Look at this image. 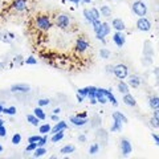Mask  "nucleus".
<instances>
[{"instance_id":"79ce46f5","label":"nucleus","mask_w":159,"mask_h":159,"mask_svg":"<svg viewBox=\"0 0 159 159\" xmlns=\"http://www.w3.org/2000/svg\"><path fill=\"white\" fill-rule=\"evenodd\" d=\"M150 125H151L152 127H155V129H159V121H158L155 117H151V118H150Z\"/></svg>"},{"instance_id":"b1692460","label":"nucleus","mask_w":159,"mask_h":159,"mask_svg":"<svg viewBox=\"0 0 159 159\" xmlns=\"http://www.w3.org/2000/svg\"><path fill=\"white\" fill-rule=\"evenodd\" d=\"M51 130H52V126L49 125V123H44V125H40V126H39V133L41 134V135L51 133Z\"/></svg>"},{"instance_id":"412c9836","label":"nucleus","mask_w":159,"mask_h":159,"mask_svg":"<svg viewBox=\"0 0 159 159\" xmlns=\"http://www.w3.org/2000/svg\"><path fill=\"white\" fill-rule=\"evenodd\" d=\"M27 121L31 123L32 126H34V127L40 126V119L34 116V114H28V116H27Z\"/></svg>"},{"instance_id":"393cba45","label":"nucleus","mask_w":159,"mask_h":159,"mask_svg":"<svg viewBox=\"0 0 159 159\" xmlns=\"http://www.w3.org/2000/svg\"><path fill=\"white\" fill-rule=\"evenodd\" d=\"M44 154H47V148H45V146L37 147L36 150L33 151V158H40V157H43Z\"/></svg>"},{"instance_id":"4468645a","label":"nucleus","mask_w":159,"mask_h":159,"mask_svg":"<svg viewBox=\"0 0 159 159\" xmlns=\"http://www.w3.org/2000/svg\"><path fill=\"white\" fill-rule=\"evenodd\" d=\"M70 122H72V125L80 127V126H85L89 121H88V118H80L78 116H73L70 117Z\"/></svg>"},{"instance_id":"f704fd0d","label":"nucleus","mask_w":159,"mask_h":159,"mask_svg":"<svg viewBox=\"0 0 159 159\" xmlns=\"http://www.w3.org/2000/svg\"><path fill=\"white\" fill-rule=\"evenodd\" d=\"M90 12H92V15H93V17H94V20H99L101 19V13H99V9H97V8H90Z\"/></svg>"},{"instance_id":"f8f14e48","label":"nucleus","mask_w":159,"mask_h":159,"mask_svg":"<svg viewBox=\"0 0 159 159\" xmlns=\"http://www.w3.org/2000/svg\"><path fill=\"white\" fill-rule=\"evenodd\" d=\"M111 28H114L116 31L118 32H123L125 31V21H123L122 19H113V21H111Z\"/></svg>"},{"instance_id":"338daca9","label":"nucleus","mask_w":159,"mask_h":159,"mask_svg":"<svg viewBox=\"0 0 159 159\" xmlns=\"http://www.w3.org/2000/svg\"><path fill=\"white\" fill-rule=\"evenodd\" d=\"M158 11H159V8H158Z\"/></svg>"},{"instance_id":"4c0bfd02","label":"nucleus","mask_w":159,"mask_h":159,"mask_svg":"<svg viewBox=\"0 0 159 159\" xmlns=\"http://www.w3.org/2000/svg\"><path fill=\"white\" fill-rule=\"evenodd\" d=\"M37 103H39V106H48L49 103H51V99H48V98H41V99H39L37 101Z\"/></svg>"},{"instance_id":"a18cd8bd","label":"nucleus","mask_w":159,"mask_h":159,"mask_svg":"<svg viewBox=\"0 0 159 159\" xmlns=\"http://www.w3.org/2000/svg\"><path fill=\"white\" fill-rule=\"evenodd\" d=\"M0 40H2V41H4V43H9V39L7 37V33H0Z\"/></svg>"},{"instance_id":"2f4dec72","label":"nucleus","mask_w":159,"mask_h":159,"mask_svg":"<svg viewBox=\"0 0 159 159\" xmlns=\"http://www.w3.org/2000/svg\"><path fill=\"white\" fill-rule=\"evenodd\" d=\"M98 150H99L98 143H93V145L89 147V154H90V155H96V154L98 152Z\"/></svg>"},{"instance_id":"cd10ccee","label":"nucleus","mask_w":159,"mask_h":159,"mask_svg":"<svg viewBox=\"0 0 159 159\" xmlns=\"http://www.w3.org/2000/svg\"><path fill=\"white\" fill-rule=\"evenodd\" d=\"M86 89H88V98H89V99L96 98L97 88H96V86H86Z\"/></svg>"},{"instance_id":"a19ab883","label":"nucleus","mask_w":159,"mask_h":159,"mask_svg":"<svg viewBox=\"0 0 159 159\" xmlns=\"http://www.w3.org/2000/svg\"><path fill=\"white\" fill-rule=\"evenodd\" d=\"M37 147H39V146H37V143H36V142H31V143H29V145L27 146L25 151H34Z\"/></svg>"},{"instance_id":"603ef678","label":"nucleus","mask_w":159,"mask_h":159,"mask_svg":"<svg viewBox=\"0 0 159 159\" xmlns=\"http://www.w3.org/2000/svg\"><path fill=\"white\" fill-rule=\"evenodd\" d=\"M152 117H155V118L158 119V121H159V109H157V110L154 111V116H152Z\"/></svg>"},{"instance_id":"a878e982","label":"nucleus","mask_w":159,"mask_h":159,"mask_svg":"<svg viewBox=\"0 0 159 159\" xmlns=\"http://www.w3.org/2000/svg\"><path fill=\"white\" fill-rule=\"evenodd\" d=\"M62 138H64V130H62V131H58V133H54V134H52L51 141H52L53 143H57V142L61 141Z\"/></svg>"},{"instance_id":"9b49d317","label":"nucleus","mask_w":159,"mask_h":159,"mask_svg":"<svg viewBox=\"0 0 159 159\" xmlns=\"http://www.w3.org/2000/svg\"><path fill=\"white\" fill-rule=\"evenodd\" d=\"M11 6H12V8L15 9V11L23 12V11H25V9H27L28 2H27V0H13Z\"/></svg>"},{"instance_id":"c85d7f7f","label":"nucleus","mask_w":159,"mask_h":159,"mask_svg":"<svg viewBox=\"0 0 159 159\" xmlns=\"http://www.w3.org/2000/svg\"><path fill=\"white\" fill-rule=\"evenodd\" d=\"M84 16H85V20H86V21H89V23H93L94 21V17H93V15H92V12H90V9H84Z\"/></svg>"},{"instance_id":"4d7b16f0","label":"nucleus","mask_w":159,"mask_h":159,"mask_svg":"<svg viewBox=\"0 0 159 159\" xmlns=\"http://www.w3.org/2000/svg\"><path fill=\"white\" fill-rule=\"evenodd\" d=\"M3 110H4V105L0 102V113H3Z\"/></svg>"},{"instance_id":"ea45409f","label":"nucleus","mask_w":159,"mask_h":159,"mask_svg":"<svg viewBox=\"0 0 159 159\" xmlns=\"http://www.w3.org/2000/svg\"><path fill=\"white\" fill-rule=\"evenodd\" d=\"M41 137H43L41 134H39V135H31V137L28 138V143H31V142H36L37 143L40 139H41Z\"/></svg>"},{"instance_id":"1a4fd4ad","label":"nucleus","mask_w":159,"mask_h":159,"mask_svg":"<svg viewBox=\"0 0 159 159\" xmlns=\"http://www.w3.org/2000/svg\"><path fill=\"white\" fill-rule=\"evenodd\" d=\"M12 93H29L31 92V86L28 84H13L11 86Z\"/></svg>"},{"instance_id":"680f3d73","label":"nucleus","mask_w":159,"mask_h":159,"mask_svg":"<svg viewBox=\"0 0 159 159\" xmlns=\"http://www.w3.org/2000/svg\"><path fill=\"white\" fill-rule=\"evenodd\" d=\"M3 125H4V121H3L2 118H0V126H3Z\"/></svg>"},{"instance_id":"ddd939ff","label":"nucleus","mask_w":159,"mask_h":159,"mask_svg":"<svg viewBox=\"0 0 159 159\" xmlns=\"http://www.w3.org/2000/svg\"><path fill=\"white\" fill-rule=\"evenodd\" d=\"M122 101L125 105L127 106H130V107H135L137 106V101H135V98H134L130 93H126V94H123V97H122Z\"/></svg>"},{"instance_id":"c9c22d12","label":"nucleus","mask_w":159,"mask_h":159,"mask_svg":"<svg viewBox=\"0 0 159 159\" xmlns=\"http://www.w3.org/2000/svg\"><path fill=\"white\" fill-rule=\"evenodd\" d=\"M47 142H48V135H47V134H44V135L41 137V139L37 142V146L39 147H43V146L47 145Z\"/></svg>"},{"instance_id":"bb28decb","label":"nucleus","mask_w":159,"mask_h":159,"mask_svg":"<svg viewBox=\"0 0 159 159\" xmlns=\"http://www.w3.org/2000/svg\"><path fill=\"white\" fill-rule=\"evenodd\" d=\"M74 150H76V147H74L73 145H66L60 150V152L61 154H72V152H74Z\"/></svg>"},{"instance_id":"0eeeda50","label":"nucleus","mask_w":159,"mask_h":159,"mask_svg":"<svg viewBox=\"0 0 159 159\" xmlns=\"http://www.w3.org/2000/svg\"><path fill=\"white\" fill-rule=\"evenodd\" d=\"M90 47L89 45V41L86 39H84V37H78L77 39V41H76V51L80 52V53H84L85 51H88V48Z\"/></svg>"},{"instance_id":"7c9ffc66","label":"nucleus","mask_w":159,"mask_h":159,"mask_svg":"<svg viewBox=\"0 0 159 159\" xmlns=\"http://www.w3.org/2000/svg\"><path fill=\"white\" fill-rule=\"evenodd\" d=\"M121 129H122V123L118 122V121H114L113 122V126L110 127V131L111 133H116V131H119Z\"/></svg>"},{"instance_id":"dca6fc26","label":"nucleus","mask_w":159,"mask_h":159,"mask_svg":"<svg viewBox=\"0 0 159 159\" xmlns=\"http://www.w3.org/2000/svg\"><path fill=\"white\" fill-rule=\"evenodd\" d=\"M66 129H68V125H66V122H65V121H57L56 126H53V127H52L51 133H52V134H54V133H58V131L66 130Z\"/></svg>"},{"instance_id":"20e7f679","label":"nucleus","mask_w":159,"mask_h":159,"mask_svg":"<svg viewBox=\"0 0 159 159\" xmlns=\"http://www.w3.org/2000/svg\"><path fill=\"white\" fill-rule=\"evenodd\" d=\"M109 33H110V25H109L107 23H102L101 27H99V29L96 32V37L98 40H101L102 43H105V37L107 36Z\"/></svg>"},{"instance_id":"49530a36","label":"nucleus","mask_w":159,"mask_h":159,"mask_svg":"<svg viewBox=\"0 0 159 159\" xmlns=\"http://www.w3.org/2000/svg\"><path fill=\"white\" fill-rule=\"evenodd\" d=\"M13 61L16 64H20V62H24V58H23V56H20V54H19V56H16L13 58Z\"/></svg>"},{"instance_id":"09e8293b","label":"nucleus","mask_w":159,"mask_h":159,"mask_svg":"<svg viewBox=\"0 0 159 159\" xmlns=\"http://www.w3.org/2000/svg\"><path fill=\"white\" fill-rule=\"evenodd\" d=\"M78 141L80 142H85L86 141V135H85V134H81V135L78 137Z\"/></svg>"},{"instance_id":"5fc2aeb1","label":"nucleus","mask_w":159,"mask_h":159,"mask_svg":"<svg viewBox=\"0 0 159 159\" xmlns=\"http://www.w3.org/2000/svg\"><path fill=\"white\" fill-rule=\"evenodd\" d=\"M77 116H78L80 118H86V113L84 111V113H81V114H77Z\"/></svg>"},{"instance_id":"6e6d98bb","label":"nucleus","mask_w":159,"mask_h":159,"mask_svg":"<svg viewBox=\"0 0 159 159\" xmlns=\"http://www.w3.org/2000/svg\"><path fill=\"white\" fill-rule=\"evenodd\" d=\"M90 103H92V105H96V103H97V98H92L90 99Z\"/></svg>"},{"instance_id":"6e6552de","label":"nucleus","mask_w":159,"mask_h":159,"mask_svg":"<svg viewBox=\"0 0 159 159\" xmlns=\"http://www.w3.org/2000/svg\"><path fill=\"white\" fill-rule=\"evenodd\" d=\"M121 151H122L123 157H127V155H130V154H131L133 146H131V143H130L129 139H126V138L121 139Z\"/></svg>"},{"instance_id":"f257e3e1","label":"nucleus","mask_w":159,"mask_h":159,"mask_svg":"<svg viewBox=\"0 0 159 159\" xmlns=\"http://www.w3.org/2000/svg\"><path fill=\"white\" fill-rule=\"evenodd\" d=\"M34 27L40 31H44L47 32L52 28V21H51V17L45 13H40L34 17Z\"/></svg>"},{"instance_id":"473e14b6","label":"nucleus","mask_w":159,"mask_h":159,"mask_svg":"<svg viewBox=\"0 0 159 159\" xmlns=\"http://www.w3.org/2000/svg\"><path fill=\"white\" fill-rule=\"evenodd\" d=\"M24 62H25L27 65H36V64H37V58H34L33 56H29L27 58H24Z\"/></svg>"},{"instance_id":"e433bc0d","label":"nucleus","mask_w":159,"mask_h":159,"mask_svg":"<svg viewBox=\"0 0 159 159\" xmlns=\"http://www.w3.org/2000/svg\"><path fill=\"white\" fill-rule=\"evenodd\" d=\"M20 142H21V135H20L19 133L13 134V135H12V143H13V145H19Z\"/></svg>"},{"instance_id":"9d476101","label":"nucleus","mask_w":159,"mask_h":159,"mask_svg":"<svg viewBox=\"0 0 159 159\" xmlns=\"http://www.w3.org/2000/svg\"><path fill=\"white\" fill-rule=\"evenodd\" d=\"M113 41L118 48H122L123 45H125V43H126V36L123 34V32L116 31V33L113 34Z\"/></svg>"},{"instance_id":"052dcab7","label":"nucleus","mask_w":159,"mask_h":159,"mask_svg":"<svg viewBox=\"0 0 159 159\" xmlns=\"http://www.w3.org/2000/svg\"><path fill=\"white\" fill-rule=\"evenodd\" d=\"M90 2H92V0H82V3H86V4H89Z\"/></svg>"},{"instance_id":"7ed1b4c3","label":"nucleus","mask_w":159,"mask_h":159,"mask_svg":"<svg viewBox=\"0 0 159 159\" xmlns=\"http://www.w3.org/2000/svg\"><path fill=\"white\" fill-rule=\"evenodd\" d=\"M113 73L118 80H125L129 76V68L125 65V64H118V65L114 66Z\"/></svg>"},{"instance_id":"39448f33","label":"nucleus","mask_w":159,"mask_h":159,"mask_svg":"<svg viewBox=\"0 0 159 159\" xmlns=\"http://www.w3.org/2000/svg\"><path fill=\"white\" fill-rule=\"evenodd\" d=\"M69 23H70V17H69L66 13H60V15H57V17H56V25L58 28L65 29L69 25Z\"/></svg>"},{"instance_id":"6ab92c4d","label":"nucleus","mask_w":159,"mask_h":159,"mask_svg":"<svg viewBox=\"0 0 159 159\" xmlns=\"http://www.w3.org/2000/svg\"><path fill=\"white\" fill-rule=\"evenodd\" d=\"M148 106H150L152 110H157V109H159V97L152 96V97L148 98Z\"/></svg>"},{"instance_id":"3c124183","label":"nucleus","mask_w":159,"mask_h":159,"mask_svg":"<svg viewBox=\"0 0 159 159\" xmlns=\"http://www.w3.org/2000/svg\"><path fill=\"white\" fill-rule=\"evenodd\" d=\"M51 119H52V121H58V114H52Z\"/></svg>"},{"instance_id":"f3484780","label":"nucleus","mask_w":159,"mask_h":159,"mask_svg":"<svg viewBox=\"0 0 159 159\" xmlns=\"http://www.w3.org/2000/svg\"><path fill=\"white\" fill-rule=\"evenodd\" d=\"M129 86H133V88H138L139 85H141V78H139V76H137V74H131L130 77H129Z\"/></svg>"},{"instance_id":"4be33fe9","label":"nucleus","mask_w":159,"mask_h":159,"mask_svg":"<svg viewBox=\"0 0 159 159\" xmlns=\"http://www.w3.org/2000/svg\"><path fill=\"white\" fill-rule=\"evenodd\" d=\"M99 13H101V16H103V17H110L111 16V8L109 6H102L99 8Z\"/></svg>"},{"instance_id":"864d4df0","label":"nucleus","mask_w":159,"mask_h":159,"mask_svg":"<svg viewBox=\"0 0 159 159\" xmlns=\"http://www.w3.org/2000/svg\"><path fill=\"white\" fill-rule=\"evenodd\" d=\"M60 111H61V109H60V107H56V109H53V114H60Z\"/></svg>"},{"instance_id":"de8ad7c7","label":"nucleus","mask_w":159,"mask_h":159,"mask_svg":"<svg viewBox=\"0 0 159 159\" xmlns=\"http://www.w3.org/2000/svg\"><path fill=\"white\" fill-rule=\"evenodd\" d=\"M152 139H154V142H155L157 145L159 146V135H157V134H152Z\"/></svg>"},{"instance_id":"0e129e2a","label":"nucleus","mask_w":159,"mask_h":159,"mask_svg":"<svg viewBox=\"0 0 159 159\" xmlns=\"http://www.w3.org/2000/svg\"><path fill=\"white\" fill-rule=\"evenodd\" d=\"M68 2H70V3H74V0H68Z\"/></svg>"},{"instance_id":"423d86ee","label":"nucleus","mask_w":159,"mask_h":159,"mask_svg":"<svg viewBox=\"0 0 159 159\" xmlns=\"http://www.w3.org/2000/svg\"><path fill=\"white\" fill-rule=\"evenodd\" d=\"M137 28H138V31H141V32H148L151 29L150 20L146 17H139L137 20Z\"/></svg>"},{"instance_id":"bf43d9fd","label":"nucleus","mask_w":159,"mask_h":159,"mask_svg":"<svg viewBox=\"0 0 159 159\" xmlns=\"http://www.w3.org/2000/svg\"><path fill=\"white\" fill-rule=\"evenodd\" d=\"M113 69H114V66H107V72H109V73L113 72Z\"/></svg>"},{"instance_id":"5701e85b","label":"nucleus","mask_w":159,"mask_h":159,"mask_svg":"<svg viewBox=\"0 0 159 159\" xmlns=\"http://www.w3.org/2000/svg\"><path fill=\"white\" fill-rule=\"evenodd\" d=\"M118 90H119V93H121V94L129 93V92H130V89H129V84L123 82L122 80H121V81H119V84H118Z\"/></svg>"},{"instance_id":"58836bf2","label":"nucleus","mask_w":159,"mask_h":159,"mask_svg":"<svg viewBox=\"0 0 159 159\" xmlns=\"http://www.w3.org/2000/svg\"><path fill=\"white\" fill-rule=\"evenodd\" d=\"M101 20H94V21L92 23V25H93V31H94V33H96L98 29H99V27H101Z\"/></svg>"},{"instance_id":"c756f323","label":"nucleus","mask_w":159,"mask_h":159,"mask_svg":"<svg viewBox=\"0 0 159 159\" xmlns=\"http://www.w3.org/2000/svg\"><path fill=\"white\" fill-rule=\"evenodd\" d=\"M110 51H109L107 48H102L101 51H99V56H101V58L103 60H107V58H110Z\"/></svg>"},{"instance_id":"8fccbe9b","label":"nucleus","mask_w":159,"mask_h":159,"mask_svg":"<svg viewBox=\"0 0 159 159\" xmlns=\"http://www.w3.org/2000/svg\"><path fill=\"white\" fill-rule=\"evenodd\" d=\"M84 98H85V97H82L81 94H78V93H77V101H78L80 103H81V102H84Z\"/></svg>"},{"instance_id":"69168bd1","label":"nucleus","mask_w":159,"mask_h":159,"mask_svg":"<svg viewBox=\"0 0 159 159\" xmlns=\"http://www.w3.org/2000/svg\"><path fill=\"white\" fill-rule=\"evenodd\" d=\"M2 66H3V64H2V62H0V68H2Z\"/></svg>"},{"instance_id":"13d9d810","label":"nucleus","mask_w":159,"mask_h":159,"mask_svg":"<svg viewBox=\"0 0 159 159\" xmlns=\"http://www.w3.org/2000/svg\"><path fill=\"white\" fill-rule=\"evenodd\" d=\"M80 3H82V0H74V4H76V6H78Z\"/></svg>"},{"instance_id":"2eb2a0df","label":"nucleus","mask_w":159,"mask_h":159,"mask_svg":"<svg viewBox=\"0 0 159 159\" xmlns=\"http://www.w3.org/2000/svg\"><path fill=\"white\" fill-rule=\"evenodd\" d=\"M99 89H101V92H102L103 94H105V97H106V99H107V101H110V102L113 103L114 106H117V105H118V102H117V98L114 97V94H113L110 90H107V89H105V88H99Z\"/></svg>"},{"instance_id":"72a5a7b5","label":"nucleus","mask_w":159,"mask_h":159,"mask_svg":"<svg viewBox=\"0 0 159 159\" xmlns=\"http://www.w3.org/2000/svg\"><path fill=\"white\" fill-rule=\"evenodd\" d=\"M3 113H4V114H8V116H15V114H16V107H15V106H11V107H4Z\"/></svg>"},{"instance_id":"f03ea898","label":"nucleus","mask_w":159,"mask_h":159,"mask_svg":"<svg viewBox=\"0 0 159 159\" xmlns=\"http://www.w3.org/2000/svg\"><path fill=\"white\" fill-rule=\"evenodd\" d=\"M131 9H133V12L139 17H145L146 13H147V6L143 0H135V2H133Z\"/></svg>"},{"instance_id":"e2e57ef3","label":"nucleus","mask_w":159,"mask_h":159,"mask_svg":"<svg viewBox=\"0 0 159 159\" xmlns=\"http://www.w3.org/2000/svg\"><path fill=\"white\" fill-rule=\"evenodd\" d=\"M2 152H3V146L0 145V154H2Z\"/></svg>"},{"instance_id":"aec40b11","label":"nucleus","mask_w":159,"mask_h":159,"mask_svg":"<svg viewBox=\"0 0 159 159\" xmlns=\"http://www.w3.org/2000/svg\"><path fill=\"white\" fill-rule=\"evenodd\" d=\"M33 114L40 119V121H44V119L47 118V114H45V111H44L43 109H41V106L34 107V109H33Z\"/></svg>"},{"instance_id":"a211bd4d","label":"nucleus","mask_w":159,"mask_h":159,"mask_svg":"<svg viewBox=\"0 0 159 159\" xmlns=\"http://www.w3.org/2000/svg\"><path fill=\"white\" fill-rule=\"evenodd\" d=\"M111 118H113V121H118V122H121V123H127V118L125 114H122L121 111H114L111 114Z\"/></svg>"},{"instance_id":"c03bdc74","label":"nucleus","mask_w":159,"mask_h":159,"mask_svg":"<svg viewBox=\"0 0 159 159\" xmlns=\"http://www.w3.org/2000/svg\"><path fill=\"white\" fill-rule=\"evenodd\" d=\"M0 137L2 138H4V137H7V129H6V126H0Z\"/></svg>"},{"instance_id":"37998d69","label":"nucleus","mask_w":159,"mask_h":159,"mask_svg":"<svg viewBox=\"0 0 159 159\" xmlns=\"http://www.w3.org/2000/svg\"><path fill=\"white\" fill-rule=\"evenodd\" d=\"M77 93H78V94H81L82 97H88V89H86V88H81V89H78Z\"/></svg>"}]
</instances>
